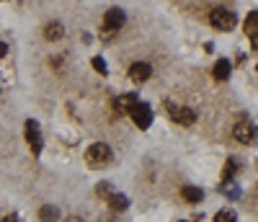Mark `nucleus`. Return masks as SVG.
I'll list each match as a JSON object with an SVG mask.
<instances>
[{"label":"nucleus","instance_id":"15","mask_svg":"<svg viewBox=\"0 0 258 222\" xmlns=\"http://www.w3.org/2000/svg\"><path fill=\"white\" fill-rule=\"evenodd\" d=\"M109 204H111V209H116V212H124V209L129 207V199H126L124 194H114V196L109 199Z\"/></svg>","mask_w":258,"mask_h":222},{"label":"nucleus","instance_id":"14","mask_svg":"<svg viewBox=\"0 0 258 222\" xmlns=\"http://www.w3.org/2000/svg\"><path fill=\"white\" fill-rule=\"evenodd\" d=\"M255 29H258V11H250L248 18H245V34L253 39L255 36Z\"/></svg>","mask_w":258,"mask_h":222},{"label":"nucleus","instance_id":"5","mask_svg":"<svg viewBox=\"0 0 258 222\" xmlns=\"http://www.w3.org/2000/svg\"><path fill=\"white\" fill-rule=\"evenodd\" d=\"M129 114H132V119H135V124L140 127V129H147L150 124H153V108H150L147 103H135V108L129 111Z\"/></svg>","mask_w":258,"mask_h":222},{"label":"nucleus","instance_id":"8","mask_svg":"<svg viewBox=\"0 0 258 222\" xmlns=\"http://www.w3.org/2000/svg\"><path fill=\"white\" fill-rule=\"evenodd\" d=\"M150 75H153V68H150L147 62H135L132 68H129V80L132 83H145Z\"/></svg>","mask_w":258,"mask_h":222},{"label":"nucleus","instance_id":"7","mask_svg":"<svg viewBox=\"0 0 258 222\" xmlns=\"http://www.w3.org/2000/svg\"><path fill=\"white\" fill-rule=\"evenodd\" d=\"M124 21H126V13H124L121 8H109V11H106L103 24H106V29L116 31V29H121V26H124Z\"/></svg>","mask_w":258,"mask_h":222},{"label":"nucleus","instance_id":"9","mask_svg":"<svg viewBox=\"0 0 258 222\" xmlns=\"http://www.w3.org/2000/svg\"><path fill=\"white\" fill-rule=\"evenodd\" d=\"M135 103H137V96H135V93L119 96V98L114 101V106H116V111H119V114H124V111H132V108H135Z\"/></svg>","mask_w":258,"mask_h":222},{"label":"nucleus","instance_id":"4","mask_svg":"<svg viewBox=\"0 0 258 222\" xmlns=\"http://www.w3.org/2000/svg\"><path fill=\"white\" fill-rule=\"evenodd\" d=\"M232 137L238 140V142H243V145H250L255 140V127L248 119H238V122H235V127H232Z\"/></svg>","mask_w":258,"mask_h":222},{"label":"nucleus","instance_id":"10","mask_svg":"<svg viewBox=\"0 0 258 222\" xmlns=\"http://www.w3.org/2000/svg\"><path fill=\"white\" fill-rule=\"evenodd\" d=\"M181 196L186 199V202L197 204V202H202V199H204V191L197 189V186H183V189H181Z\"/></svg>","mask_w":258,"mask_h":222},{"label":"nucleus","instance_id":"3","mask_svg":"<svg viewBox=\"0 0 258 222\" xmlns=\"http://www.w3.org/2000/svg\"><path fill=\"white\" fill-rule=\"evenodd\" d=\"M165 108H168V117L173 122H178V124H183V127H191L194 122H197V111L188 108V106H176V103L168 101Z\"/></svg>","mask_w":258,"mask_h":222},{"label":"nucleus","instance_id":"20","mask_svg":"<svg viewBox=\"0 0 258 222\" xmlns=\"http://www.w3.org/2000/svg\"><path fill=\"white\" fill-rule=\"evenodd\" d=\"M6 54H8V47H6L3 41H0V57H6Z\"/></svg>","mask_w":258,"mask_h":222},{"label":"nucleus","instance_id":"11","mask_svg":"<svg viewBox=\"0 0 258 222\" xmlns=\"http://www.w3.org/2000/svg\"><path fill=\"white\" fill-rule=\"evenodd\" d=\"M212 75L217 78V80H227V78H230V62H227V60H217V65H214Z\"/></svg>","mask_w":258,"mask_h":222},{"label":"nucleus","instance_id":"1","mask_svg":"<svg viewBox=\"0 0 258 222\" xmlns=\"http://www.w3.org/2000/svg\"><path fill=\"white\" fill-rule=\"evenodd\" d=\"M85 160H88V165H93V168H103V165H109L114 160V152L106 142H93L88 150H85Z\"/></svg>","mask_w":258,"mask_h":222},{"label":"nucleus","instance_id":"12","mask_svg":"<svg viewBox=\"0 0 258 222\" xmlns=\"http://www.w3.org/2000/svg\"><path fill=\"white\" fill-rule=\"evenodd\" d=\"M39 219H41V222H57V219H59V209L52 207V204L41 207V209H39Z\"/></svg>","mask_w":258,"mask_h":222},{"label":"nucleus","instance_id":"16","mask_svg":"<svg viewBox=\"0 0 258 222\" xmlns=\"http://www.w3.org/2000/svg\"><path fill=\"white\" fill-rule=\"evenodd\" d=\"M96 194H98L101 199H111V196H114L116 191H114V186H111L109 181H101V184L96 186Z\"/></svg>","mask_w":258,"mask_h":222},{"label":"nucleus","instance_id":"17","mask_svg":"<svg viewBox=\"0 0 258 222\" xmlns=\"http://www.w3.org/2000/svg\"><path fill=\"white\" fill-rule=\"evenodd\" d=\"M222 194H225L227 199H238V196H240V189H238V184L225 181V184H222Z\"/></svg>","mask_w":258,"mask_h":222},{"label":"nucleus","instance_id":"22","mask_svg":"<svg viewBox=\"0 0 258 222\" xmlns=\"http://www.w3.org/2000/svg\"><path fill=\"white\" fill-rule=\"evenodd\" d=\"M64 222H83V219H80V217H68Z\"/></svg>","mask_w":258,"mask_h":222},{"label":"nucleus","instance_id":"19","mask_svg":"<svg viewBox=\"0 0 258 222\" xmlns=\"http://www.w3.org/2000/svg\"><path fill=\"white\" fill-rule=\"evenodd\" d=\"M91 65L96 68V73H101V75L109 73V68H106V60H103V57H93V60H91Z\"/></svg>","mask_w":258,"mask_h":222},{"label":"nucleus","instance_id":"23","mask_svg":"<svg viewBox=\"0 0 258 222\" xmlns=\"http://www.w3.org/2000/svg\"><path fill=\"white\" fill-rule=\"evenodd\" d=\"M181 222H183V219H181Z\"/></svg>","mask_w":258,"mask_h":222},{"label":"nucleus","instance_id":"13","mask_svg":"<svg viewBox=\"0 0 258 222\" xmlns=\"http://www.w3.org/2000/svg\"><path fill=\"white\" fill-rule=\"evenodd\" d=\"M62 34H64V29H62V24H57V21L47 24V29H44V36H47V39H52V41L62 39Z\"/></svg>","mask_w":258,"mask_h":222},{"label":"nucleus","instance_id":"6","mask_svg":"<svg viewBox=\"0 0 258 222\" xmlns=\"http://www.w3.org/2000/svg\"><path fill=\"white\" fill-rule=\"evenodd\" d=\"M26 142H29V147L34 150V155H39L41 152V145H44V142H41V132H39V124L36 122H26Z\"/></svg>","mask_w":258,"mask_h":222},{"label":"nucleus","instance_id":"2","mask_svg":"<svg viewBox=\"0 0 258 222\" xmlns=\"http://www.w3.org/2000/svg\"><path fill=\"white\" fill-rule=\"evenodd\" d=\"M209 24L217 31H232L235 24H238V18H235V13H230L227 8H214L209 13Z\"/></svg>","mask_w":258,"mask_h":222},{"label":"nucleus","instance_id":"21","mask_svg":"<svg viewBox=\"0 0 258 222\" xmlns=\"http://www.w3.org/2000/svg\"><path fill=\"white\" fill-rule=\"evenodd\" d=\"M3 222H18V217H13V214H11V217H3Z\"/></svg>","mask_w":258,"mask_h":222},{"label":"nucleus","instance_id":"18","mask_svg":"<svg viewBox=\"0 0 258 222\" xmlns=\"http://www.w3.org/2000/svg\"><path fill=\"white\" fill-rule=\"evenodd\" d=\"M214 222H235V212L232 209H222L214 214Z\"/></svg>","mask_w":258,"mask_h":222}]
</instances>
